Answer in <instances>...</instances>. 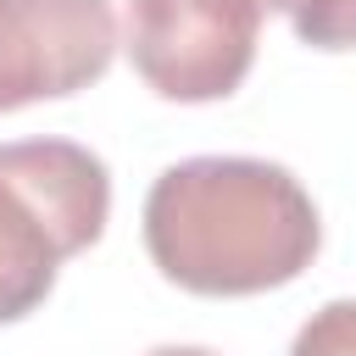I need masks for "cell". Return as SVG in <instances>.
<instances>
[{"instance_id":"52a82bcc","label":"cell","mask_w":356,"mask_h":356,"mask_svg":"<svg viewBox=\"0 0 356 356\" xmlns=\"http://www.w3.org/2000/svg\"><path fill=\"white\" fill-rule=\"evenodd\" d=\"M145 356H217V350H206V345H156Z\"/></svg>"},{"instance_id":"6da1fadb","label":"cell","mask_w":356,"mask_h":356,"mask_svg":"<svg viewBox=\"0 0 356 356\" xmlns=\"http://www.w3.org/2000/svg\"><path fill=\"white\" fill-rule=\"evenodd\" d=\"M323 245L300 178L261 156L172 161L145 195V250L189 295H261L295 284Z\"/></svg>"},{"instance_id":"277c9868","label":"cell","mask_w":356,"mask_h":356,"mask_svg":"<svg viewBox=\"0 0 356 356\" xmlns=\"http://www.w3.org/2000/svg\"><path fill=\"white\" fill-rule=\"evenodd\" d=\"M111 56V0H0V111L89 89Z\"/></svg>"},{"instance_id":"7a4b0ae2","label":"cell","mask_w":356,"mask_h":356,"mask_svg":"<svg viewBox=\"0 0 356 356\" xmlns=\"http://www.w3.org/2000/svg\"><path fill=\"white\" fill-rule=\"evenodd\" d=\"M111 217V172L72 139L0 145V323H22L56 289L61 261L89 250Z\"/></svg>"},{"instance_id":"8992f818","label":"cell","mask_w":356,"mask_h":356,"mask_svg":"<svg viewBox=\"0 0 356 356\" xmlns=\"http://www.w3.org/2000/svg\"><path fill=\"white\" fill-rule=\"evenodd\" d=\"M289 356H356V300H328V306H317V312L300 323Z\"/></svg>"},{"instance_id":"3957f363","label":"cell","mask_w":356,"mask_h":356,"mask_svg":"<svg viewBox=\"0 0 356 356\" xmlns=\"http://www.w3.org/2000/svg\"><path fill=\"white\" fill-rule=\"evenodd\" d=\"M261 17L256 0H128L122 50L161 100L206 106L245 83Z\"/></svg>"},{"instance_id":"5b68a950","label":"cell","mask_w":356,"mask_h":356,"mask_svg":"<svg viewBox=\"0 0 356 356\" xmlns=\"http://www.w3.org/2000/svg\"><path fill=\"white\" fill-rule=\"evenodd\" d=\"M300 44L312 50H356V0H289L284 6Z\"/></svg>"},{"instance_id":"ba28073f","label":"cell","mask_w":356,"mask_h":356,"mask_svg":"<svg viewBox=\"0 0 356 356\" xmlns=\"http://www.w3.org/2000/svg\"><path fill=\"white\" fill-rule=\"evenodd\" d=\"M256 6H261V11H284L289 0H256Z\"/></svg>"}]
</instances>
